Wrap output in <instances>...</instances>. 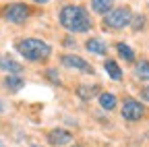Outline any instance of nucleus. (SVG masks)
<instances>
[{
    "label": "nucleus",
    "mask_w": 149,
    "mask_h": 147,
    "mask_svg": "<svg viewBox=\"0 0 149 147\" xmlns=\"http://www.w3.org/2000/svg\"><path fill=\"white\" fill-rule=\"evenodd\" d=\"M145 116V106L141 104V102H137V100H124V104H122V118L124 120H128V122H137V120H141Z\"/></svg>",
    "instance_id": "nucleus-5"
},
{
    "label": "nucleus",
    "mask_w": 149,
    "mask_h": 147,
    "mask_svg": "<svg viewBox=\"0 0 149 147\" xmlns=\"http://www.w3.org/2000/svg\"><path fill=\"white\" fill-rule=\"evenodd\" d=\"M72 141V135L68 131H64V128H52V131L48 133V143L60 147V145H66Z\"/></svg>",
    "instance_id": "nucleus-7"
},
{
    "label": "nucleus",
    "mask_w": 149,
    "mask_h": 147,
    "mask_svg": "<svg viewBox=\"0 0 149 147\" xmlns=\"http://www.w3.org/2000/svg\"><path fill=\"white\" fill-rule=\"evenodd\" d=\"M0 110H2V104H0Z\"/></svg>",
    "instance_id": "nucleus-23"
},
{
    "label": "nucleus",
    "mask_w": 149,
    "mask_h": 147,
    "mask_svg": "<svg viewBox=\"0 0 149 147\" xmlns=\"http://www.w3.org/2000/svg\"><path fill=\"white\" fill-rule=\"evenodd\" d=\"M95 93H97V85H81L77 89V95L81 100H89L91 95H95Z\"/></svg>",
    "instance_id": "nucleus-16"
},
{
    "label": "nucleus",
    "mask_w": 149,
    "mask_h": 147,
    "mask_svg": "<svg viewBox=\"0 0 149 147\" xmlns=\"http://www.w3.org/2000/svg\"><path fill=\"white\" fill-rule=\"evenodd\" d=\"M114 8V0H91V10L97 15H108Z\"/></svg>",
    "instance_id": "nucleus-9"
},
{
    "label": "nucleus",
    "mask_w": 149,
    "mask_h": 147,
    "mask_svg": "<svg viewBox=\"0 0 149 147\" xmlns=\"http://www.w3.org/2000/svg\"><path fill=\"white\" fill-rule=\"evenodd\" d=\"M60 62H62V66L72 68V70H79V72H87V75H91V72H93V66H91L87 60L74 56V54H64V56L60 58Z\"/></svg>",
    "instance_id": "nucleus-6"
},
{
    "label": "nucleus",
    "mask_w": 149,
    "mask_h": 147,
    "mask_svg": "<svg viewBox=\"0 0 149 147\" xmlns=\"http://www.w3.org/2000/svg\"><path fill=\"white\" fill-rule=\"evenodd\" d=\"M33 2H40V4H44V2H48V0H33Z\"/></svg>",
    "instance_id": "nucleus-20"
},
{
    "label": "nucleus",
    "mask_w": 149,
    "mask_h": 147,
    "mask_svg": "<svg viewBox=\"0 0 149 147\" xmlns=\"http://www.w3.org/2000/svg\"><path fill=\"white\" fill-rule=\"evenodd\" d=\"M100 106L104 110H114L116 108V95L114 93H100Z\"/></svg>",
    "instance_id": "nucleus-14"
},
{
    "label": "nucleus",
    "mask_w": 149,
    "mask_h": 147,
    "mask_svg": "<svg viewBox=\"0 0 149 147\" xmlns=\"http://www.w3.org/2000/svg\"><path fill=\"white\" fill-rule=\"evenodd\" d=\"M106 70H108V75L114 79V81H120L122 79V70H120V66L116 64V60H106Z\"/></svg>",
    "instance_id": "nucleus-12"
},
{
    "label": "nucleus",
    "mask_w": 149,
    "mask_h": 147,
    "mask_svg": "<svg viewBox=\"0 0 149 147\" xmlns=\"http://www.w3.org/2000/svg\"><path fill=\"white\" fill-rule=\"evenodd\" d=\"M2 15H4V19H6L8 23L21 25V23H25V21L29 19L31 10H29V6L23 4V2H13V4H8V6L4 8Z\"/></svg>",
    "instance_id": "nucleus-4"
},
{
    "label": "nucleus",
    "mask_w": 149,
    "mask_h": 147,
    "mask_svg": "<svg viewBox=\"0 0 149 147\" xmlns=\"http://www.w3.org/2000/svg\"><path fill=\"white\" fill-rule=\"evenodd\" d=\"M23 85H25V81L19 77V75H8V77L4 79V87H6L8 91H19Z\"/></svg>",
    "instance_id": "nucleus-11"
},
{
    "label": "nucleus",
    "mask_w": 149,
    "mask_h": 147,
    "mask_svg": "<svg viewBox=\"0 0 149 147\" xmlns=\"http://www.w3.org/2000/svg\"><path fill=\"white\" fill-rule=\"evenodd\" d=\"M104 23H106V27H110V29H124L126 25L133 23V13H130L126 6L112 8V10L104 17Z\"/></svg>",
    "instance_id": "nucleus-3"
},
{
    "label": "nucleus",
    "mask_w": 149,
    "mask_h": 147,
    "mask_svg": "<svg viewBox=\"0 0 149 147\" xmlns=\"http://www.w3.org/2000/svg\"><path fill=\"white\" fill-rule=\"evenodd\" d=\"M130 25H133L135 29H141V27L145 25V17H143V15H137V17H133V23H130Z\"/></svg>",
    "instance_id": "nucleus-17"
},
{
    "label": "nucleus",
    "mask_w": 149,
    "mask_h": 147,
    "mask_svg": "<svg viewBox=\"0 0 149 147\" xmlns=\"http://www.w3.org/2000/svg\"><path fill=\"white\" fill-rule=\"evenodd\" d=\"M135 75L143 81H149V60H139L135 64Z\"/></svg>",
    "instance_id": "nucleus-13"
},
{
    "label": "nucleus",
    "mask_w": 149,
    "mask_h": 147,
    "mask_svg": "<svg viewBox=\"0 0 149 147\" xmlns=\"http://www.w3.org/2000/svg\"><path fill=\"white\" fill-rule=\"evenodd\" d=\"M58 21L64 29L68 31H74V33H85L91 29V17L89 13L83 8V6H77V4H68L60 10L58 15Z\"/></svg>",
    "instance_id": "nucleus-1"
},
{
    "label": "nucleus",
    "mask_w": 149,
    "mask_h": 147,
    "mask_svg": "<svg viewBox=\"0 0 149 147\" xmlns=\"http://www.w3.org/2000/svg\"><path fill=\"white\" fill-rule=\"evenodd\" d=\"M48 79L54 81V83H58V75H56V70H54V68H48Z\"/></svg>",
    "instance_id": "nucleus-18"
},
{
    "label": "nucleus",
    "mask_w": 149,
    "mask_h": 147,
    "mask_svg": "<svg viewBox=\"0 0 149 147\" xmlns=\"http://www.w3.org/2000/svg\"><path fill=\"white\" fill-rule=\"evenodd\" d=\"M0 70H8L10 75H19V72L23 70V66L19 64L13 56H8V54H4V56H0Z\"/></svg>",
    "instance_id": "nucleus-8"
},
{
    "label": "nucleus",
    "mask_w": 149,
    "mask_h": 147,
    "mask_svg": "<svg viewBox=\"0 0 149 147\" xmlns=\"http://www.w3.org/2000/svg\"><path fill=\"white\" fill-rule=\"evenodd\" d=\"M72 147H83V145H72Z\"/></svg>",
    "instance_id": "nucleus-22"
},
{
    "label": "nucleus",
    "mask_w": 149,
    "mask_h": 147,
    "mask_svg": "<svg viewBox=\"0 0 149 147\" xmlns=\"http://www.w3.org/2000/svg\"><path fill=\"white\" fill-rule=\"evenodd\" d=\"M141 98H143L145 102H149V87H143V89H141Z\"/></svg>",
    "instance_id": "nucleus-19"
},
{
    "label": "nucleus",
    "mask_w": 149,
    "mask_h": 147,
    "mask_svg": "<svg viewBox=\"0 0 149 147\" xmlns=\"http://www.w3.org/2000/svg\"><path fill=\"white\" fill-rule=\"evenodd\" d=\"M17 52L29 62H40V60H46L52 54V46L37 38H25L17 44Z\"/></svg>",
    "instance_id": "nucleus-2"
},
{
    "label": "nucleus",
    "mask_w": 149,
    "mask_h": 147,
    "mask_svg": "<svg viewBox=\"0 0 149 147\" xmlns=\"http://www.w3.org/2000/svg\"><path fill=\"white\" fill-rule=\"evenodd\" d=\"M0 147H4V143H2V141H0Z\"/></svg>",
    "instance_id": "nucleus-21"
},
{
    "label": "nucleus",
    "mask_w": 149,
    "mask_h": 147,
    "mask_svg": "<svg viewBox=\"0 0 149 147\" xmlns=\"http://www.w3.org/2000/svg\"><path fill=\"white\" fill-rule=\"evenodd\" d=\"M85 48H87L91 54H100V56H104V54L108 52V46H106L100 38H91V40H87Z\"/></svg>",
    "instance_id": "nucleus-10"
},
{
    "label": "nucleus",
    "mask_w": 149,
    "mask_h": 147,
    "mask_svg": "<svg viewBox=\"0 0 149 147\" xmlns=\"http://www.w3.org/2000/svg\"><path fill=\"white\" fill-rule=\"evenodd\" d=\"M116 50H118V54H120L122 60H126V62H133V60H135V52H133V48H128L126 44H116Z\"/></svg>",
    "instance_id": "nucleus-15"
}]
</instances>
